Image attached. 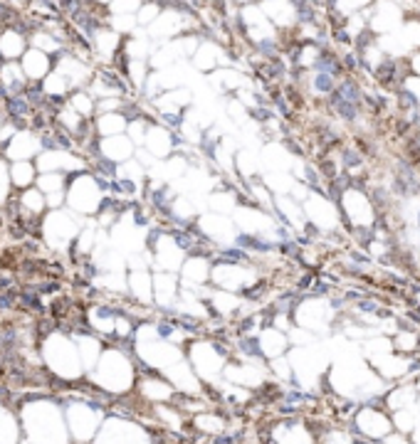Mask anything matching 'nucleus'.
Wrapping results in <instances>:
<instances>
[{
	"mask_svg": "<svg viewBox=\"0 0 420 444\" xmlns=\"http://www.w3.org/2000/svg\"><path fill=\"white\" fill-rule=\"evenodd\" d=\"M72 205L89 212L96 207V185L94 180H77V185L72 188Z\"/></svg>",
	"mask_w": 420,
	"mask_h": 444,
	"instance_id": "1",
	"label": "nucleus"
},
{
	"mask_svg": "<svg viewBox=\"0 0 420 444\" xmlns=\"http://www.w3.org/2000/svg\"><path fill=\"white\" fill-rule=\"evenodd\" d=\"M129 151H131V146H129L126 138H121V141L114 138V141H107V143H104V153H109L112 158H126Z\"/></svg>",
	"mask_w": 420,
	"mask_h": 444,
	"instance_id": "2",
	"label": "nucleus"
},
{
	"mask_svg": "<svg viewBox=\"0 0 420 444\" xmlns=\"http://www.w3.org/2000/svg\"><path fill=\"white\" fill-rule=\"evenodd\" d=\"M40 166L45 168V170H50V168H75L77 163L75 161H69L67 156H59V153H47L42 161H40Z\"/></svg>",
	"mask_w": 420,
	"mask_h": 444,
	"instance_id": "3",
	"label": "nucleus"
},
{
	"mask_svg": "<svg viewBox=\"0 0 420 444\" xmlns=\"http://www.w3.org/2000/svg\"><path fill=\"white\" fill-rule=\"evenodd\" d=\"M35 148H38V146H35V141H32L30 136H18V138H15V143H13V148H10V153L20 158V156H30Z\"/></svg>",
	"mask_w": 420,
	"mask_h": 444,
	"instance_id": "4",
	"label": "nucleus"
},
{
	"mask_svg": "<svg viewBox=\"0 0 420 444\" xmlns=\"http://www.w3.org/2000/svg\"><path fill=\"white\" fill-rule=\"evenodd\" d=\"M149 148H151L156 156L168 153V136H166V133H161V131H153L151 136H149Z\"/></svg>",
	"mask_w": 420,
	"mask_h": 444,
	"instance_id": "5",
	"label": "nucleus"
},
{
	"mask_svg": "<svg viewBox=\"0 0 420 444\" xmlns=\"http://www.w3.org/2000/svg\"><path fill=\"white\" fill-rule=\"evenodd\" d=\"M13 178H15V183L18 185H27L30 180H32V168L27 166V163H15V168H13Z\"/></svg>",
	"mask_w": 420,
	"mask_h": 444,
	"instance_id": "6",
	"label": "nucleus"
},
{
	"mask_svg": "<svg viewBox=\"0 0 420 444\" xmlns=\"http://www.w3.org/2000/svg\"><path fill=\"white\" fill-rule=\"evenodd\" d=\"M45 69H47V59H45L42 55H30L27 57V72L30 74L38 77V74H42Z\"/></svg>",
	"mask_w": 420,
	"mask_h": 444,
	"instance_id": "7",
	"label": "nucleus"
},
{
	"mask_svg": "<svg viewBox=\"0 0 420 444\" xmlns=\"http://www.w3.org/2000/svg\"><path fill=\"white\" fill-rule=\"evenodd\" d=\"M121 126H124V121L119 116H104L99 121V129L104 131V133H116V131H121Z\"/></svg>",
	"mask_w": 420,
	"mask_h": 444,
	"instance_id": "8",
	"label": "nucleus"
},
{
	"mask_svg": "<svg viewBox=\"0 0 420 444\" xmlns=\"http://www.w3.org/2000/svg\"><path fill=\"white\" fill-rule=\"evenodd\" d=\"M59 183H62L59 175H45V178L40 180V188H42V190H50V193H57Z\"/></svg>",
	"mask_w": 420,
	"mask_h": 444,
	"instance_id": "9",
	"label": "nucleus"
},
{
	"mask_svg": "<svg viewBox=\"0 0 420 444\" xmlns=\"http://www.w3.org/2000/svg\"><path fill=\"white\" fill-rule=\"evenodd\" d=\"M18 42H20V40L15 35H8L5 40H3V45H5V47H3V52H8V55H15V52H20Z\"/></svg>",
	"mask_w": 420,
	"mask_h": 444,
	"instance_id": "10",
	"label": "nucleus"
},
{
	"mask_svg": "<svg viewBox=\"0 0 420 444\" xmlns=\"http://www.w3.org/2000/svg\"><path fill=\"white\" fill-rule=\"evenodd\" d=\"M203 274H205V269H203V264H200V262H193V264H188V267H186V277L203 279Z\"/></svg>",
	"mask_w": 420,
	"mask_h": 444,
	"instance_id": "11",
	"label": "nucleus"
},
{
	"mask_svg": "<svg viewBox=\"0 0 420 444\" xmlns=\"http://www.w3.org/2000/svg\"><path fill=\"white\" fill-rule=\"evenodd\" d=\"M25 203H27V207H32V210H40L42 207V198H40L38 193H27L25 195Z\"/></svg>",
	"mask_w": 420,
	"mask_h": 444,
	"instance_id": "12",
	"label": "nucleus"
},
{
	"mask_svg": "<svg viewBox=\"0 0 420 444\" xmlns=\"http://www.w3.org/2000/svg\"><path fill=\"white\" fill-rule=\"evenodd\" d=\"M75 106H77L79 111H89V101H87L84 96H77V99H75Z\"/></svg>",
	"mask_w": 420,
	"mask_h": 444,
	"instance_id": "13",
	"label": "nucleus"
},
{
	"mask_svg": "<svg viewBox=\"0 0 420 444\" xmlns=\"http://www.w3.org/2000/svg\"><path fill=\"white\" fill-rule=\"evenodd\" d=\"M5 195V173L0 170V198Z\"/></svg>",
	"mask_w": 420,
	"mask_h": 444,
	"instance_id": "14",
	"label": "nucleus"
}]
</instances>
